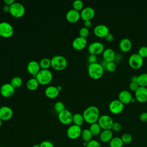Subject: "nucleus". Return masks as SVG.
Wrapping results in <instances>:
<instances>
[{
	"label": "nucleus",
	"mask_w": 147,
	"mask_h": 147,
	"mask_svg": "<svg viewBox=\"0 0 147 147\" xmlns=\"http://www.w3.org/2000/svg\"><path fill=\"white\" fill-rule=\"evenodd\" d=\"M84 121L88 123L92 124L98 122L99 115V110L95 106H90L87 107L82 114Z\"/></svg>",
	"instance_id": "f257e3e1"
},
{
	"label": "nucleus",
	"mask_w": 147,
	"mask_h": 147,
	"mask_svg": "<svg viewBox=\"0 0 147 147\" xmlns=\"http://www.w3.org/2000/svg\"><path fill=\"white\" fill-rule=\"evenodd\" d=\"M87 71L90 77L93 79H100L104 72V68L101 64L94 63L89 64L87 68Z\"/></svg>",
	"instance_id": "f03ea898"
},
{
	"label": "nucleus",
	"mask_w": 147,
	"mask_h": 147,
	"mask_svg": "<svg viewBox=\"0 0 147 147\" xmlns=\"http://www.w3.org/2000/svg\"><path fill=\"white\" fill-rule=\"evenodd\" d=\"M51 67L56 71H62L67 66V60L63 56L56 55L54 56L51 59Z\"/></svg>",
	"instance_id": "7ed1b4c3"
},
{
	"label": "nucleus",
	"mask_w": 147,
	"mask_h": 147,
	"mask_svg": "<svg viewBox=\"0 0 147 147\" xmlns=\"http://www.w3.org/2000/svg\"><path fill=\"white\" fill-rule=\"evenodd\" d=\"M34 78H36L39 84L45 86L52 82L53 75L49 69H41Z\"/></svg>",
	"instance_id": "20e7f679"
},
{
	"label": "nucleus",
	"mask_w": 147,
	"mask_h": 147,
	"mask_svg": "<svg viewBox=\"0 0 147 147\" xmlns=\"http://www.w3.org/2000/svg\"><path fill=\"white\" fill-rule=\"evenodd\" d=\"M9 13L13 17L21 18L25 13V8L22 3L15 2L10 6Z\"/></svg>",
	"instance_id": "39448f33"
},
{
	"label": "nucleus",
	"mask_w": 147,
	"mask_h": 147,
	"mask_svg": "<svg viewBox=\"0 0 147 147\" xmlns=\"http://www.w3.org/2000/svg\"><path fill=\"white\" fill-rule=\"evenodd\" d=\"M14 33L13 26L7 22H0V37L5 38L11 37Z\"/></svg>",
	"instance_id": "423d86ee"
},
{
	"label": "nucleus",
	"mask_w": 147,
	"mask_h": 147,
	"mask_svg": "<svg viewBox=\"0 0 147 147\" xmlns=\"http://www.w3.org/2000/svg\"><path fill=\"white\" fill-rule=\"evenodd\" d=\"M114 121L112 118L107 114H103L99 117L98 123L103 130H111Z\"/></svg>",
	"instance_id": "0eeeda50"
},
{
	"label": "nucleus",
	"mask_w": 147,
	"mask_h": 147,
	"mask_svg": "<svg viewBox=\"0 0 147 147\" xmlns=\"http://www.w3.org/2000/svg\"><path fill=\"white\" fill-rule=\"evenodd\" d=\"M128 62L129 65L132 68L138 69L142 65L144 59L138 54V53H134L129 56Z\"/></svg>",
	"instance_id": "6e6552de"
},
{
	"label": "nucleus",
	"mask_w": 147,
	"mask_h": 147,
	"mask_svg": "<svg viewBox=\"0 0 147 147\" xmlns=\"http://www.w3.org/2000/svg\"><path fill=\"white\" fill-rule=\"evenodd\" d=\"M104 50V45L99 41L92 42L88 46V51L90 55H97L103 53Z\"/></svg>",
	"instance_id": "1a4fd4ad"
},
{
	"label": "nucleus",
	"mask_w": 147,
	"mask_h": 147,
	"mask_svg": "<svg viewBox=\"0 0 147 147\" xmlns=\"http://www.w3.org/2000/svg\"><path fill=\"white\" fill-rule=\"evenodd\" d=\"M57 116L59 121L63 125H67L72 122L73 114L68 110L64 109L60 113H58Z\"/></svg>",
	"instance_id": "9d476101"
},
{
	"label": "nucleus",
	"mask_w": 147,
	"mask_h": 147,
	"mask_svg": "<svg viewBox=\"0 0 147 147\" xmlns=\"http://www.w3.org/2000/svg\"><path fill=\"white\" fill-rule=\"evenodd\" d=\"M82 130L80 126L72 125L67 130V136L71 140H76L81 136Z\"/></svg>",
	"instance_id": "9b49d317"
},
{
	"label": "nucleus",
	"mask_w": 147,
	"mask_h": 147,
	"mask_svg": "<svg viewBox=\"0 0 147 147\" xmlns=\"http://www.w3.org/2000/svg\"><path fill=\"white\" fill-rule=\"evenodd\" d=\"M109 109L110 111L113 114H119L124 109V104L119 99H114L110 102Z\"/></svg>",
	"instance_id": "f8f14e48"
},
{
	"label": "nucleus",
	"mask_w": 147,
	"mask_h": 147,
	"mask_svg": "<svg viewBox=\"0 0 147 147\" xmlns=\"http://www.w3.org/2000/svg\"><path fill=\"white\" fill-rule=\"evenodd\" d=\"M80 14V18H82L84 21H91L95 16V11L92 7L88 6L83 8Z\"/></svg>",
	"instance_id": "ddd939ff"
},
{
	"label": "nucleus",
	"mask_w": 147,
	"mask_h": 147,
	"mask_svg": "<svg viewBox=\"0 0 147 147\" xmlns=\"http://www.w3.org/2000/svg\"><path fill=\"white\" fill-rule=\"evenodd\" d=\"M15 88L10 83H5L0 88V94L4 98H10L14 94Z\"/></svg>",
	"instance_id": "4468645a"
},
{
	"label": "nucleus",
	"mask_w": 147,
	"mask_h": 147,
	"mask_svg": "<svg viewBox=\"0 0 147 147\" xmlns=\"http://www.w3.org/2000/svg\"><path fill=\"white\" fill-rule=\"evenodd\" d=\"M13 115V111L11 108L7 106H3L0 107V119L2 121H6L10 119Z\"/></svg>",
	"instance_id": "2eb2a0df"
},
{
	"label": "nucleus",
	"mask_w": 147,
	"mask_h": 147,
	"mask_svg": "<svg viewBox=\"0 0 147 147\" xmlns=\"http://www.w3.org/2000/svg\"><path fill=\"white\" fill-rule=\"evenodd\" d=\"M135 97L140 102H146L147 101V87L139 86L135 91Z\"/></svg>",
	"instance_id": "dca6fc26"
},
{
	"label": "nucleus",
	"mask_w": 147,
	"mask_h": 147,
	"mask_svg": "<svg viewBox=\"0 0 147 147\" xmlns=\"http://www.w3.org/2000/svg\"><path fill=\"white\" fill-rule=\"evenodd\" d=\"M109 33V28L104 24H99L95 26L94 29V33L96 37L103 38L105 37Z\"/></svg>",
	"instance_id": "f3484780"
},
{
	"label": "nucleus",
	"mask_w": 147,
	"mask_h": 147,
	"mask_svg": "<svg viewBox=\"0 0 147 147\" xmlns=\"http://www.w3.org/2000/svg\"><path fill=\"white\" fill-rule=\"evenodd\" d=\"M87 44V41L86 38L79 36L73 40L72 46L74 49L76 51H81L86 47Z\"/></svg>",
	"instance_id": "a211bd4d"
},
{
	"label": "nucleus",
	"mask_w": 147,
	"mask_h": 147,
	"mask_svg": "<svg viewBox=\"0 0 147 147\" xmlns=\"http://www.w3.org/2000/svg\"><path fill=\"white\" fill-rule=\"evenodd\" d=\"M26 69L29 74L34 76V77L41 70L39 63H38L37 61H35V60L30 61L27 64Z\"/></svg>",
	"instance_id": "6ab92c4d"
},
{
	"label": "nucleus",
	"mask_w": 147,
	"mask_h": 147,
	"mask_svg": "<svg viewBox=\"0 0 147 147\" xmlns=\"http://www.w3.org/2000/svg\"><path fill=\"white\" fill-rule=\"evenodd\" d=\"M65 18L67 21L70 23H75L80 18V12L73 9H71L67 12Z\"/></svg>",
	"instance_id": "aec40b11"
},
{
	"label": "nucleus",
	"mask_w": 147,
	"mask_h": 147,
	"mask_svg": "<svg viewBox=\"0 0 147 147\" xmlns=\"http://www.w3.org/2000/svg\"><path fill=\"white\" fill-rule=\"evenodd\" d=\"M59 92L60 91L58 90L57 87L53 86H49L47 87L44 91L45 96L49 99H55L57 98Z\"/></svg>",
	"instance_id": "412c9836"
},
{
	"label": "nucleus",
	"mask_w": 147,
	"mask_h": 147,
	"mask_svg": "<svg viewBox=\"0 0 147 147\" xmlns=\"http://www.w3.org/2000/svg\"><path fill=\"white\" fill-rule=\"evenodd\" d=\"M133 96L127 90H122L118 94V99L123 104H128L131 102Z\"/></svg>",
	"instance_id": "4be33fe9"
},
{
	"label": "nucleus",
	"mask_w": 147,
	"mask_h": 147,
	"mask_svg": "<svg viewBox=\"0 0 147 147\" xmlns=\"http://www.w3.org/2000/svg\"><path fill=\"white\" fill-rule=\"evenodd\" d=\"M115 51L110 48H107L105 49L102 53V56L103 58V60L106 62L114 61L115 57Z\"/></svg>",
	"instance_id": "5701e85b"
},
{
	"label": "nucleus",
	"mask_w": 147,
	"mask_h": 147,
	"mask_svg": "<svg viewBox=\"0 0 147 147\" xmlns=\"http://www.w3.org/2000/svg\"><path fill=\"white\" fill-rule=\"evenodd\" d=\"M132 46L131 41L128 38H123L121 40L119 43V47L120 49L124 52H129Z\"/></svg>",
	"instance_id": "b1692460"
},
{
	"label": "nucleus",
	"mask_w": 147,
	"mask_h": 147,
	"mask_svg": "<svg viewBox=\"0 0 147 147\" xmlns=\"http://www.w3.org/2000/svg\"><path fill=\"white\" fill-rule=\"evenodd\" d=\"M113 135L111 130H103L99 134V138L103 142H110L113 138Z\"/></svg>",
	"instance_id": "393cba45"
},
{
	"label": "nucleus",
	"mask_w": 147,
	"mask_h": 147,
	"mask_svg": "<svg viewBox=\"0 0 147 147\" xmlns=\"http://www.w3.org/2000/svg\"><path fill=\"white\" fill-rule=\"evenodd\" d=\"M39 83L36 78L29 79L26 82V87L29 90L34 91L38 87Z\"/></svg>",
	"instance_id": "a878e982"
},
{
	"label": "nucleus",
	"mask_w": 147,
	"mask_h": 147,
	"mask_svg": "<svg viewBox=\"0 0 147 147\" xmlns=\"http://www.w3.org/2000/svg\"><path fill=\"white\" fill-rule=\"evenodd\" d=\"M84 122V119L82 114L80 113H76L73 114L72 122L74 123V125L81 126L83 124Z\"/></svg>",
	"instance_id": "bb28decb"
},
{
	"label": "nucleus",
	"mask_w": 147,
	"mask_h": 147,
	"mask_svg": "<svg viewBox=\"0 0 147 147\" xmlns=\"http://www.w3.org/2000/svg\"><path fill=\"white\" fill-rule=\"evenodd\" d=\"M137 83L139 86L146 87L147 86V73H142L137 77Z\"/></svg>",
	"instance_id": "cd10ccee"
},
{
	"label": "nucleus",
	"mask_w": 147,
	"mask_h": 147,
	"mask_svg": "<svg viewBox=\"0 0 147 147\" xmlns=\"http://www.w3.org/2000/svg\"><path fill=\"white\" fill-rule=\"evenodd\" d=\"M80 136L84 142H88L92 140V134L89 129H85L82 130Z\"/></svg>",
	"instance_id": "c85d7f7f"
},
{
	"label": "nucleus",
	"mask_w": 147,
	"mask_h": 147,
	"mask_svg": "<svg viewBox=\"0 0 147 147\" xmlns=\"http://www.w3.org/2000/svg\"><path fill=\"white\" fill-rule=\"evenodd\" d=\"M89 130H90L92 136H95L99 135L100 133H101V127L98 123V122L91 124Z\"/></svg>",
	"instance_id": "c756f323"
},
{
	"label": "nucleus",
	"mask_w": 147,
	"mask_h": 147,
	"mask_svg": "<svg viewBox=\"0 0 147 147\" xmlns=\"http://www.w3.org/2000/svg\"><path fill=\"white\" fill-rule=\"evenodd\" d=\"M110 147H122L123 145V142L119 137L113 138L110 141Z\"/></svg>",
	"instance_id": "7c9ffc66"
},
{
	"label": "nucleus",
	"mask_w": 147,
	"mask_h": 147,
	"mask_svg": "<svg viewBox=\"0 0 147 147\" xmlns=\"http://www.w3.org/2000/svg\"><path fill=\"white\" fill-rule=\"evenodd\" d=\"M22 82H23L21 78L19 76H14L11 79L10 83L16 89L20 88L22 86Z\"/></svg>",
	"instance_id": "2f4dec72"
},
{
	"label": "nucleus",
	"mask_w": 147,
	"mask_h": 147,
	"mask_svg": "<svg viewBox=\"0 0 147 147\" xmlns=\"http://www.w3.org/2000/svg\"><path fill=\"white\" fill-rule=\"evenodd\" d=\"M39 64L41 69H48V68L51 67V59L48 58H43L40 61Z\"/></svg>",
	"instance_id": "473e14b6"
},
{
	"label": "nucleus",
	"mask_w": 147,
	"mask_h": 147,
	"mask_svg": "<svg viewBox=\"0 0 147 147\" xmlns=\"http://www.w3.org/2000/svg\"><path fill=\"white\" fill-rule=\"evenodd\" d=\"M83 2L81 0H75L72 3L73 9L78 11H81L83 9Z\"/></svg>",
	"instance_id": "72a5a7b5"
},
{
	"label": "nucleus",
	"mask_w": 147,
	"mask_h": 147,
	"mask_svg": "<svg viewBox=\"0 0 147 147\" xmlns=\"http://www.w3.org/2000/svg\"><path fill=\"white\" fill-rule=\"evenodd\" d=\"M54 109L56 113H59L61 111H62L63 110H64V109H65L64 104L63 102H60V101L57 102L54 105Z\"/></svg>",
	"instance_id": "f704fd0d"
},
{
	"label": "nucleus",
	"mask_w": 147,
	"mask_h": 147,
	"mask_svg": "<svg viewBox=\"0 0 147 147\" xmlns=\"http://www.w3.org/2000/svg\"><path fill=\"white\" fill-rule=\"evenodd\" d=\"M90 34V31H89V29L84 26L81 28L80 29H79V36L81 37H83V38H86L88 35Z\"/></svg>",
	"instance_id": "c9c22d12"
},
{
	"label": "nucleus",
	"mask_w": 147,
	"mask_h": 147,
	"mask_svg": "<svg viewBox=\"0 0 147 147\" xmlns=\"http://www.w3.org/2000/svg\"><path fill=\"white\" fill-rule=\"evenodd\" d=\"M105 68L109 72H114L117 68V65L114 61L107 62Z\"/></svg>",
	"instance_id": "e433bc0d"
},
{
	"label": "nucleus",
	"mask_w": 147,
	"mask_h": 147,
	"mask_svg": "<svg viewBox=\"0 0 147 147\" xmlns=\"http://www.w3.org/2000/svg\"><path fill=\"white\" fill-rule=\"evenodd\" d=\"M121 139H122L123 144H129L132 141V136L129 133H124L122 135Z\"/></svg>",
	"instance_id": "4c0bfd02"
},
{
	"label": "nucleus",
	"mask_w": 147,
	"mask_h": 147,
	"mask_svg": "<svg viewBox=\"0 0 147 147\" xmlns=\"http://www.w3.org/2000/svg\"><path fill=\"white\" fill-rule=\"evenodd\" d=\"M138 54L140 56H141L142 58L147 57V47L146 46L141 47L138 51Z\"/></svg>",
	"instance_id": "58836bf2"
},
{
	"label": "nucleus",
	"mask_w": 147,
	"mask_h": 147,
	"mask_svg": "<svg viewBox=\"0 0 147 147\" xmlns=\"http://www.w3.org/2000/svg\"><path fill=\"white\" fill-rule=\"evenodd\" d=\"M86 147H101V145L98 141L95 140H91L87 142Z\"/></svg>",
	"instance_id": "ea45409f"
},
{
	"label": "nucleus",
	"mask_w": 147,
	"mask_h": 147,
	"mask_svg": "<svg viewBox=\"0 0 147 147\" xmlns=\"http://www.w3.org/2000/svg\"><path fill=\"white\" fill-rule=\"evenodd\" d=\"M122 128V125L119 122H115L113 123L111 129L114 131H119Z\"/></svg>",
	"instance_id": "a19ab883"
},
{
	"label": "nucleus",
	"mask_w": 147,
	"mask_h": 147,
	"mask_svg": "<svg viewBox=\"0 0 147 147\" xmlns=\"http://www.w3.org/2000/svg\"><path fill=\"white\" fill-rule=\"evenodd\" d=\"M40 147H54V145L52 142L49 141L45 140L42 141L40 144Z\"/></svg>",
	"instance_id": "79ce46f5"
},
{
	"label": "nucleus",
	"mask_w": 147,
	"mask_h": 147,
	"mask_svg": "<svg viewBox=\"0 0 147 147\" xmlns=\"http://www.w3.org/2000/svg\"><path fill=\"white\" fill-rule=\"evenodd\" d=\"M129 88H130L131 91L135 92V91L137 90V88L139 87V85H138V84L137 83V82H130V83H129Z\"/></svg>",
	"instance_id": "37998d69"
},
{
	"label": "nucleus",
	"mask_w": 147,
	"mask_h": 147,
	"mask_svg": "<svg viewBox=\"0 0 147 147\" xmlns=\"http://www.w3.org/2000/svg\"><path fill=\"white\" fill-rule=\"evenodd\" d=\"M96 60H97V56H96V55H90H90L88 56L87 61L89 63V64H92V63H96Z\"/></svg>",
	"instance_id": "c03bdc74"
},
{
	"label": "nucleus",
	"mask_w": 147,
	"mask_h": 147,
	"mask_svg": "<svg viewBox=\"0 0 147 147\" xmlns=\"http://www.w3.org/2000/svg\"><path fill=\"white\" fill-rule=\"evenodd\" d=\"M140 119L142 122H147V112H142L140 115Z\"/></svg>",
	"instance_id": "a18cd8bd"
},
{
	"label": "nucleus",
	"mask_w": 147,
	"mask_h": 147,
	"mask_svg": "<svg viewBox=\"0 0 147 147\" xmlns=\"http://www.w3.org/2000/svg\"><path fill=\"white\" fill-rule=\"evenodd\" d=\"M114 37L113 34L112 33H110V32H109V33L107 34V36L105 37L106 40L107 41H108V42H111V41H113L114 40Z\"/></svg>",
	"instance_id": "49530a36"
},
{
	"label": "nucleus",
	"mask_w": 147,
	"mask_h": 147,
	"mask_svg": "<svg viewBox=\"0 0 147 147\" xmlns=\"http://www.w3.org/2000/svg\"><path fill=\"white\" fill-rule=\"evenodd\" d=\"M84 27L89 29L92 26V22L91 21H84Z\"/></svg>",
	"instance_id": "de8ad7c7"
},
{
	"label": "nucleus",
	"mask_w": 147,
	"mask_h": 147,
	"mask_svg": "<svg viewBox=\"0 0 147 147\" xmlns=\"http://www.w3.org/2000/svg\"><path fill=\"white\" fill-rule=\"evenodd\" d=\"M3 2L5 3V5H8L10 6L15 2V1L14 0H5Z\"/></svg>",
	"instance_id": "09e8293b"
},
{
	"label": "nucleus",
	"mask_w": 147,
	"mask_h": 147,
	"mask_svg": "<svg viewBox=\"0 0 147 147\" xmlns=\"http://www.w3.org/2000/svg\"><path fill=\"white\" fill-rule=\"evenodd\" d=\"M2 10H3L4 12H6V13H9V11H10V6L5 5L3 6V7H2Z\"/></svg>",
	"instance_id": "8fccbe9b"
},
{
	"label": "nucleus",
	"mask_w": 147,
	"mask_h": 147,
	"mask_svg": "<svg viewBox=\"0 0 147 147\" xmlns=\"http://www.w3.org/2000/svg\"><path fill=\"white\" fill-rule=\"evenodd\" d=\"M122 59V56L121 54H118V55H115V61H120Z\"/></svg>",
	"instance_id": "3c124183"
},
{
	"label": "nucleus",
	"mask_w": 147,
	"mask_h": 147,
	"mask_svg": "<svg viewBox=\"0 0 147 147\" xmlns=\"http://www.w3.org/2000/svg\"><path fill=\"white\" fill-rule=\"evenodd\" d=\"M137 77H138V76H136V75L132 76L131 77V79H130L131 82H137Z\"/></svg>",
	"instance_id": "603ef678"
},
{
	"label": "nucleus",
	"mask_w": 147,
	"mask_h": 147,
	"mask_svg": "<svg viewBox=\"0 0 147 147\" xmlns=\"http://www.w3.org/2000/svg\"><path fill=\"white\" fill-rule=\"evenodd\" d=\"M57 89H58V90H59V91H60L62 90V87H61V86H57Z\"/></svg>",
	"instance_id": "864d4df0"
},
{
	"label": "nucleus",
	"mask_w": 147,
	"mask_h": 147,
	"mask_svg": "<svg viewBox=\"0 0 147 147\" xmlns=\"http://www.w3.org/2000/svg\"><path fill=\"white\" fill-rule=\"evenodd\" d=\"M32 147H40V144L39 145L38 144H34Z\"/></svg>",
	"instance_id": "5fc2aeb1"
},
{
	"label": "nucleus",
	"mask_w": 147,
	"mask_h": 147,
	"mask_svg": "<svg viewBox=\"0 0 147 147\" xmlns=\"http://www.w3.org/2000/svg\"><path fill=\"white\" fill-rule=\"evenodd\" d=\"M2 121L0 119V127L2 126Z\"/></svg>",
	"instance_id": "6e6d98bb"
},
{
	"label": "nucleus",
	"mask_w": 147,
	"mask_h": 147,
	"mask_svg": "<svg viewBox=\"0 0 147 147\" xmlns=\"http://www.w3.org/2000/svg\"><path fill=\"white\" fill-rule=\"evenodd\" d=\"M0 147H5V146H1Z\"/></svg>",
	"instance_id": "4d7b16f0"
},
{
	"label": "nucleus",
	"mask_w": 147,
	"mask_h": 147,
	"mask_svg": "<svg viewBox=\"0 0 147 147\" xmlns=\"http://www.w3.org/2000/svg\"></svg>",
	"instance_id": "13d9d810"
}]
</instances>
